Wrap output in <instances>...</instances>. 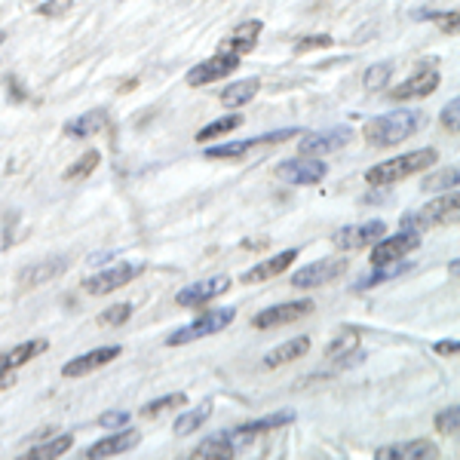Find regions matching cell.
I'll return each mask as SVG.
<instances>
[{"instance_id": "cell-1", "label": "cell", "mask_w": 460, "mask_h": 460, "mask_svg": "<svg viewBox=\"0 0 460 460\" xmlns=\"http://www.w3.org/2000/svg\"><path fill=\"white\" fill-rule=\"evenodd\" d=\"M436 160H439V151H436V147H420V151L399 154V157H393V160L375 163V166L366 172V181L372 184V188H387V184L405 181V178L424 172V169L433 166Z\"/></svg>"}, {"instance_id": "cell-2", "label": "cell", "mask_w": 460, "mask_h": 460, "mask_svg": "<svg viewBox=\"0 0 460 460\" xmlns=\"http://www.w3.org/2000/svg\"><path fill=\"white\" fill-rule=\"evenodd\" d=\"M424 123V114H418V111H393V114H381L375 120H368L362 126V136H366L368 145L393 147L405 142V138H411Z\"/></svg>"}, {"instance_id": "cell-3", "label": "cell", "mask_w": 460, "mask_h": 460, "mask_svg": "<svg viewBox=\"0 0 460 460\" xmlns=\"http://www.w3.org/2000/svg\"><path fill=\"white\" fill-rule=\"evenodd\" d=\"M457 209H460V197H457V190H451V194H445L439 199H433V203H427L424 209L408 212L402 218V225L408 230H418V234H424V230H429V227L455 225Z\"/></svg>"}, {"instance_id": "cell-4", "label": "cell", "mask_w": 460, "mask_h": 460, "mask_svg": "<svg viewBox=\"0 0 460 460\" xmlns=\"http://www.w3.org/2000/svg\"><path fill=\"white\" fill-rule=\"evenodd\" d=\"M236 319V310L234 307H215V310H206L203 316L194 319L190 325L184 329L172 332L166 338L169 347H181V344H190V341H199V338H209V335H218L221 329H227L230 323Z\"/></svg>"}, {"instance_id": "cell-5", "label": "cell", "mask_w": 460, "mask_h": 460, "mask_svg": "<svg viewBox=\"0 0 460 460\" xmlns=\"http://www.w3.org/2000/svg\"><path fill=\"white\" fill-rule=\"evenodd\" d=\"M347 267H350V261H344V258H323V261H310V264H304L301 270L292 273L288 286H295V288L329 286V283H335L338 277H344Z\"/></svg>"}, {"instance_id": "cell-6", "label": "cell", "mask_w": 460, "mask_h": 460, "mask_svg": "<svg viewBox=\"0 0 460 460\" xmlns=\"http://www.w3.org/2000/svg\"><path fill=\"white\" fill-rule=\"evenodd\" d=\"M145 270H147L145 261H123V264H114V267H108V270L95 273V277H89L84 288L89 295H108V292H117V288L129 286L132 279H138Z\"/></svg>"}, {"instance_id": "cell-7", "label": "cell", "mask_w": 460, "mask_h": 460, "mask_svg": "<svg viewBox=\"0 0 460 460\" xmlns=\"http://www.w3.org/2000/svg\"><path fill=\"white\" fill-rule=\"evenodd\" d=\"M384 234H387V225H384L381 218H375V221H366V225H350V227L335 230L332 246L341 249V252H356V249L375 246Z\"/></svg>"}, {"instance_id": "cell-8", "label": "cell", "mask_w": 460, "mask_h": 460, "mask_svg": "<svg viewBox=\"0 0 460 460\" xmlns=\"http://www.w3.org/2000/svg\"><path fill=\"white\" fill-rule=\"evenodd\" d=\"M420 246V234L418 230H402L396 236H381L372 246V267H384L393 261H402L408 252H414Z\"/></svg>"}, {"instance_id": "cell-9", "label": "cell", "mask_w": 460, "mask_h": 460, "mask_svg": "<svg viewBox=\"0 0 460 460\" xmlns=\"http://www.w3.org/2000/svg\"><path fill=\"white\" fill-rule=\"evenodd\" d=\"M439 68H436L433 62H420V68L411 74L408 80H402L396 89H393V99L396 102H411V99H427V95H433L436 89H439Z\"/></svg>"}, {"instance_id": "cell-10", "label": "cell", "mask_w": 460, "mask_h": 460, "mask_svg": "<svg viewBox=\"0 0 460 460\" xmlns=\"http://www.w3.org/2000/svg\"><path fill=\"white\" fill-rule=\"evenodd\" d=\"M314 307H316V304L310 298L277 304V307H267V310H261V314L252 316V329H279V325L298 323L301 316L314 314Z\"/></svg>"}, {"instance_id": "cell-11", "label": "cell", "mask_w": 460, "mask_h": 460, "mask_svg": "<svg viewBox=\"0 0 460 460\" xmlns=\"http://www.w3.org/2000/svg\"><path fill=\"white\" fill-rule=\"evenodd\" d=\"M236 68H240V56L221 53V49H218L212 58L194 65L184 80H188V86H206V84H215V80H225L227 74H234Z\"/></svg>"}, {"instance_id": "cell-12", "label": "cell", "mask_w": 460, "mask_h": 460, "mask_svg": "<svg viewBox=\"0 0 460 460\" xmlns=\"http://www.w3.org/2000/svg\"><path fill=\"white\" fill-rule=\"evenodd\" d=\"M295 420V411H277V414H267L261 420H249V424L236 427L227 433V439L234 442V448H246V445L255 439V436H264V433H277L279 427H288Z\"/></svg>"}, {"instance_id": "cell-13", "label": "cell", "mask_w": 460, "mask_h": 460, "mask_svg": "<svg viewBox=\"0 0 460 460\" xmlns=\"http://www.w3.org/2000/svg\"><path fill=\"white\" fill-rule=\"evenodd\" d=\"M353 138V129L347 126H332V129H323V132H310V136H301L298 142V151L304 157H319V154H332V151H341L347 142Z\"/></svg>"}, {"instance_id": "cell-14", "label": "cell", "mask_w": 460, "mask_h": 460, "mask_svg": "<svg viewBox=\"0 0 460 460\" xmlns=\"http://www.w3.org/2000/svg\"><path fill=\"white\" fill-rule=\"evenodd\" d=\"M230 286H234L230 283V277H209V279H203V283L184 286L181 292L175 295V304L178 307H203V304L221 298Z\"/></svg>"}, {"instance_id": "cell-15", "label": "cell", "mask_w": 460, "mask_h": 460, "mask_svg": "<svg viewBox=\"0 0 460 460\" xmlns=\"http://www.w3.org/2000/svg\"><path fill=\"white\" fill-rule=\"evenodd\" d=\"M329 175V166L319 160H283L277 166V178L286 184H319Z\"/></svg>"}, {"instance_id": "cell-16", "label": "cell", "mask_w": 460, "mask_h": 460, "mask_svg": "<svg viewBox=\"0 0 460 460\" xmlns=\"http://www.w3.org/2000/svg\"><path fill=\"white\" fill-rule=\"evenodd\" d=\"M120 353H123V347L111 344V347H99V350H89L84 356H74V359L65 362L62 375L65 377H84L89 372H95V368H105L108 362H114Z\"/></svg>"}, {"instance_id": "cell-17", "label": "cell", "mask_w": 460, "mask_h": 460, "mask_svg": "<svg viewBox=\"0 0 460 460\" xmlns=\"http://www.w3.org/2000/svg\"><path fill=\"white\" fill-rule=\"evenodd\" d=\"M138 442H142V433H136V429H117V433L105 436L102 442L89 445V448H86V457H89V460L114 457V455H123V451H132Z\"/></svg>"}, {"instance_id": "cell-18", "label": "cell", "mask_w": 460, "mask_h": 460, "mask_svg": "<svg viewBox=\"0 0 460 460\" xmlns=\"http://www.w3.org/2000/svg\"><path fill=\"white\" fill-rule=\"evenodd\" d=\"M375 457H381V460H393V457H402V460H433V457H439V445L429 442V439L396 442V445H384V448H377Z\"/></svg>"}, {"instance_id": "cell-19", "label": "cell", "mask_w": 460, "mask_h": 460, "mask_svg": "<svg viewBox=\"0 0 460 460\" xmlns=\"http://www.w3.org/2000/svg\"><path fill=\"white\" fill-rule=\"evenodd\" d=\"M298 258V249H286V252H279V255H273V258H267V261H258L255 267H249L246 273L240 277V283H264V279H273V277H279V273H286L288 267H292V261Z\"/></svg>"}, {"instance_id": "cell-20", "label": "cell", "mask_w": 460, "mask_h": 460, "mask_svg": "<svg viewBox=\"0 0 460 460\" xmlns=\"http://www.w3.org/2000/svg\"><path fill=\"white\" fill-rule=\"evenodd\" d=\"M264 31V25L258 19H246V22H240V25L230 31V37L225 43H221V53H234V56H246L255 49V43H258V37H261Z\"/></svg>"}, {"instance_id": "cell-21", "label": "cell", "mask_w": 460, "mask_h": 460, "mask_svg": "<svg viewBox=\"0 0 460 460\" xmlns=\"http://www.w3.org/2000/svg\"><path fill=\"white\" fill-rule=\"evenodd\" d=\"M65 270H68V261H65V258H49V261H37L34 267H25V270L19 273V286H25V288L47 286V283H53L56 277H62Z\"/></svg>"}, {"instance_id": "cell-22", "label": "cell", "mask_w": 460, "mask_h": 460, "mask_svg": "<svg viewBox=\"0 0 460 460\" xmlns=\"http://www.w3.org/2000/svg\"><path fill=\"white\" fill-rule=\"evenodd\" d=\"M108 126H111L108 111L95 108V111H86V114H80L77 120L65 123V136H68V138H89V136H99V132H105Z\"/></svg>"}, {"instance_id": "cell-23", "label": "cell", "mask_w": 460, "mask_h": 460, "mask_svg": "<svg viewBox=\"0 0 460 460\" xmlns=\"http://www.w3.org/2000/svg\"><path fill=\"white\" fill-rule=\"evenodd\" d=\"M47 341L43 338H37V341H25V344H16L13 350H6V353H0V375H6V372H16V368H22L25 362H31L37 359L43 350H47Z\"/></svg>"}, {"instance_id": "cell-24", "label": "cell", "mask_w": 460, "mask_h": 460, "mask_svg": "<svg viewBox=\"0 0 460 460\" xmlns=\"http://www.w3.org/2000/svg\"><path fill=\"white\" fill-rule=\"evenodd\" d=\"M307 350H310V338L307 335L292 338V341H286V344L273 347V350L264 356V366L267 368L288 366V362H295V359H301V356H307Z\"/></svg>"}, {"instance_id": "cell-25", "label": "cell", "mask_w": 460, "mask_h": 460, "mask_svg": "<svg viewBox=\"0 0 460 460\" xmlns=\"http://www.w3.org/2000/svg\"><path fill=\"white\" fill-rule=\"evenodd\" d=\"M258 89H261V80H258V77L236 80V84H230L225 93H221V105H225V108H243V105H249V102L258 95Z\"/></svg>"}, {"instance_id": "cell-26", "label": "cell", "mask_w": 460, "mask_h": 460, "mask_svg": "<svg viewBox=\"0 0 460 460\" xmlns=\"http://www.w3.org/2000/svg\"><path fill=\"white\" fill-rule=\"evenodd\" d=\"M234 455H236V448H234V442L227 439V433L212 436V439L199 442L197 448L190 451V457H197V460H221V457H234Z\"/></svg>"}, {"instance_id": "cell-27", "label": "cell", "mask_w": 460, "mask_h": 460, "mask_svg": "<svg viewBox=\"0 0 460 460\" xmlns=\"http://www.w3.org/2000/svg\"><path fill=\"white\" fill-rule=\"evenodd\" d=\"M264 145V136L258 138H246V142H227V145H215V147H206V157L209 160H236L243 154H249L252 147Z\"/></svg>"}, {"instance_id": "cell-28", "label": "cell", "mask_w": 460, "mask_h": 460, "mask_svg": "<svg viewBox=\"0 0 460 460\" xmlns=\"http://www.w3.org/2000/svg\"><path fill=\"white\" fill-rule=\"evenodd\" d=\"M209 418H212V402H203L199 408H190V411L178 414V420H175V433H178V436H190V433H197V429L203 427Z\"/></svg>"}, {"instance_id": "cell-29", "label": "cell", "mask_w": 460, "mask_h": 460, "mask_svg": "<svg viewBox=\"0 0 460 460\" xmlns=\"http://www.w3.org/2000/svg\"><path fill=\"white\" fill-rule=\"evenodd\" d=\"M408 267H402L399 261H393V264H384V267H375L368 277H362V279H356V286L353 288H375V286H381V283H390V279H396L399 273H405Z\"/></svg>"}, {"instance_id": "cell-30", "label": "cell", "mask_w": 460, "mask_h": 460, "mask_svg": "<svg viewBox=\"0 0 460 460\" xmlns=\"http://www.w3.org/2000/svg\"><path fill=\"white\" fill-rule=\"evenodd\" d=\"M240 126H243V117L240 114H227V117H221V120L203 126V129L197 132V142L203 145V142H209V138H221V136H227V132L240 129Z\"/></svg>"}, {"instance_id": "cell-31", "label": "cell", "mask_w": 460, "mask_h": 460, "mask_svg": "<svg viewBox=\"0 0 460 460\" xmlns=\"http://www.w3.org/2000/svg\"><path fill=\"white\" fill-rule=\"evenodd\" d=\"M74 445V436L71 433H65V436H56V439H49V442H43V445H34L31 451H28V457H34V460H49V457H62L65 451H68Z\"/></svg>"}, {"instance_id": "cell-32", "label": "cell", "mask_w": 460, "mask_h": 460, "mask_svg": "<svg viewBox=\"0 0 460 460\" xmlns=\"http://www.w3.org/2000/svg\"><path fill=\"white\" fill-rule=\"evenodd\" d=\"M184 405H188V396H184V393H169V396L147 402L138 414H142L145 420H151V418H160V414H166L169 408H184Z\"/></svg>"}, {"instance_id": "cell-33", "label": "cell", "mask_w": 460, "mask_h": 460, "mask_svg": "<svg viewBox=\"0 0 460 460\" xmlns=\"http://www.w3.org/2000/svg\"><path fill=\"white\" fill-rule=\"evenodd\" d=\"M99 160H102V154L99 151H86L84 157H80L74 166H68L62 172L65 181H77V178H86L89 172H95V166H99Z\"/></svg>"}, {"instance_id": "cell-34", "label": "cell", "mask_w": 460, "mask_h": 460, "mask_svg": "<svg viewBox=\"0 0 460 460\" xmlns=\"http://www.w3.org/2000/svg\"><path fill=\"white\" fill-rule=\"evenodd\" d=\"M393 77V65L390 62H381V65H372L366 74H362V86L368 89V93H375V89H384L390 84Z\"/></svg>"}, {"instance_id": "cell-35", "label": "cell", "mask_w": 460, "mask_h": 460, "mask_svg": "<svg viewBox=\"0 0 460 460\" xmlns=\"http://www.w3.org/2000/svg\"><path fill=\"white\" fill-rule=\"evenodd\" d=\"M356 344H359V338H356V335H341V338L332 341L329 347H325V356H329V359H350Z\"/></svg>"}, {"instance_id": "cell-36", "label": "cell", "mask_w": 460, "mask_h": 460, "mask_svg": "<svg viewBox=\"0 0 460 460\" xmlns=\"http://www.w3.org/2000/svg\"><path fill=\"white\" fill-rule=\"evenodd\" d=\"M457 427H460V408L457 405H451V408H445V411L436 414V433L451 436V433H457Z\"/></svg>"}, {"instance_id": "cell-37", "label": "cell", "mask_w": 460, "mask_h": 460, "mask_svg": "<svg viewBox=\"0 0 460 460\" xmlns=\"http://www.w3.org/2000/svg\"><path fill=\"white\" fill-rule=\"evenodd\" d=\"M129 316H132V304H114V307H108L105 314L99 316V325H105V329L123 325V323H129Z\"/></svg>"}, {"instance_id": "cell-38", "label": "cell", "mask_w": 460, "mask_h": 460, "mask_svg": "<svg viewBox=\"0 0 460 460\" xmlns=\"http://www.w3.org/2000/svg\"><path fill=\"white\" fill-rule=\"evenodd\" d=\"M332 37L329 34H310V37H301L298 43H295V56H304V53H314V49H329L332 47Z\"/></svg>"}, {"instance_id": "cell-39", "label": "cell", "mask_w": 460, "mask_h": 460, "mask_svg": "<svg viewBox=\"0 0 460 460\" xmlns=\"http://www.w3.org/2000/svg\"><path fill=\"white\" fill-rule=\"evenodd\" d=\"M448 188H457V169H445V172L424 181V190H448Z\"/></svg>"}, {"instance_id": "cell-40", "label": "cell", "mask_w": 460, "mask_h": 460, "mask_svg": "<svg viewBox=\"0 0 460 460\" xmlns=\"http://www.w3.org/2000/svg\"><path fill=\"white\" fill-rule=\"evenodd\" d=\"M74 6V0H43L40 6H37V13H40L43 19H58V16H65Z\"/></svg>"}, {"instance_id": "cell-41", "label": "cell", "mask_w": 460, "mask_h": 460, "mask_svg": "<svg viewBox=\"0 0 460 460\" xmlns=\"http://www.w3.org/2000/svg\"><path fill=\"white\" fill-rule=\"evenodd\" d=\"M418 19L436 22L445 34H457V13L455 10H451V13H424V16H418Z\"/></svg>"}, {"instance_id": "cell-42", "label": "cell", "mask_w": 460, "mask_h": 460, "mask_svg": "<svg viewBox=\"0 0 460 460\" xmlns=\"http://www.w3.org/2000/svg\"><path fill=\"white\" fill-rule=\"evenodd\" d=\"M99 424L105 429H120V427L129 424V411H105L99 418Z\"/></svg>"}, {"instance_id": "cell-43", "label": "cell", "mask_w": 460, "mask_h": 460, "mask_svg": "<svg viewBox=\"0 0 460 460\" xmlns=\"http://www.w3.org/2000/svg\"><path fill=\"white\" fill-rule=\"evenodd\" d=\"M457 111H460V99H451L448 105H445V111H442V123L448 126L455 136H457Z\"/></svg>"}, {"instance_id": "cell-44", "label": "cell", "mask_w": 460, "mask_h": 460, "mask_svg": "<svg viewBox=\"0 0 460 460\" xmlns=\"http://www.w3.org/2000/svg\"><path fill=\"white\" fill-rule=\"evenodd\" d=\"M433 350L439 356H457V341H439Z\"/></svg>"}, {"instance_id": "cell-45", "label": "cell", "mask_w": 460, "mask_h": 460, "mask_svg": "<svg viewBox=\"0 0 460 460\" xmlns=\"http://www.w3.org/2000/svg\"><path fill=\"white\" fill-rule=\"evenodd\" d=\"M13 384H16V377H13V372H6V375H0V390H10Z\"/></svg>"}, {"instance_id": "cell-46", "label": "cell", "mask_w": 460, "mask_h": 460, "mask_svg": "<svg viewBox=\"0 0 460 460\" xmlns=\"http://www.w3.org/2000/svg\"><path fill=\"white\" fill-rule=\"evenodd\" d=\"M10 246H13V236L6 234V230H0V252H6Z\"/></svg>"}, {"instance_id": "cell-47", "label": "cell", "mask_w": 460, "mask_h": 460, "mask_svg": "<svg viewBox=\"0 0 460 460\" xmlns=\"http://www.w3.org/2000/svg\"><path fill=\"white\" fill-rule=\"evenodd\" d=\"M10 86H13V99H25V93H22V86H19L16 77H10Z\"/></svg>"}, {"instance_id": "cell-48", "label": "cell", "mask_w": 460, "mask_h": 460, "mask_svg": "<svg viewBox=\"0 0 460 460\" xmlns=\"http://www.w3.org/2000/svg\"><path fill=\"white\" fill-rule=\"evenodd\" d=\"M4 40H6V34H4V31H0V43H4Z\"/></svg>"}]
</instances>
